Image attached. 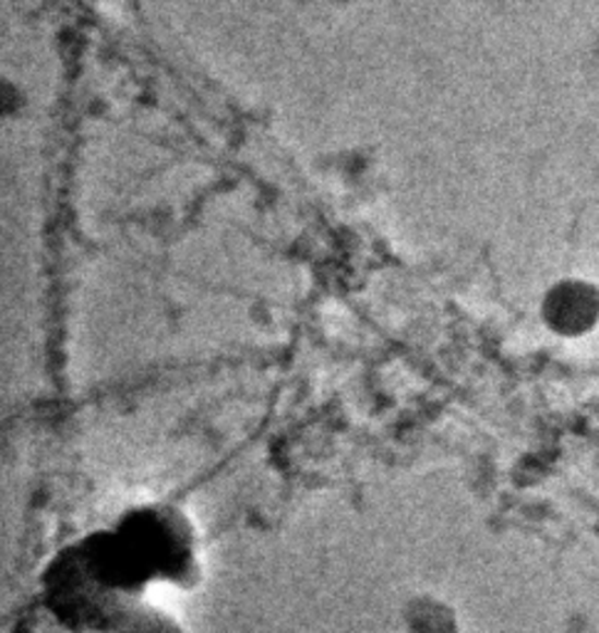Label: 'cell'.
<instances>
[{
    "mask_svg": "<svg viewBox=\"0 0 599 633\" xmlns=\"http://www.w3.org/2000/svg\"><path fill=\"white\" fill-rule=\"evenodd\" d=\"M117 633H181L166 613L146 607H136Z\"/></svg>",
    "mask_w": 599,
    "mask_h": 633,
    "instance_id": "obj_1",
    "label": "cell"
}]
</instances>
